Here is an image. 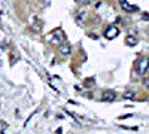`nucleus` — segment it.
Masks as SVG:
<instances>
[{
    "label": "nucleus",
    "instance_id": "1",
    "mask_svg": "<svg viewBox=\"0 0 149 134\" xmlns=\"http://www.w3.org/2000/svg\"><path fill=\"white\" fill-rule=\"evenodd\" d=\"M136 69H137L139 75H145L146 70L149 69V58H146V57L140 58L139 61H137V64H136Z\"/></svg>",
    "mask_w": 149,
    "mask_h": 134
},
{
    "label": "nucleus",
    "instance_id": "7",
    "mask_svg": "<svg viewBox=\"0 0 149 134\" xmlns=\"http://www.w3.org/2000/svg\"><path fill=\"white\" fill-rule=\"evenodd\" d=\"M137 42H139V39H137V37H134V36H128V37L125 39V43H127L128 46H134V45H137Z\"/></svg>",
    "mask_w": 149,
    "mask_h": 134
},
{
    "label": "nucleus",
    "instance_id": "4",
    "mask_svg": "<svg viewBox=\"0 0 149 134\" xmlns=\"http://www.w3.org/2000/svg\"><path fill=\"white\" fill-rule=\"evenodd\" d=\"M102 99H103L104 101H113V100L116 99V94H115L113 91H110V90H106V91H103V94H102Z\"/></svg>",
    "mask_w": 149,
    "mask_h": 134
},
{
    "label": "nucleus",
    "instance_id": "2",
    "mask_svg": "<svg viewBox=\"0 0 149 134\" xmlns=\"http://www.w3.org/2000/svg\"><path fill=\"white\" fill-rule=\"evenodd\" d=\"M118 34H119L118 27H115V26H109V27L106 28V31H104V37L110 40V39H115Z\"/></svg>",
    "mask_w": 149,
    "mask_h": 134
},
{
    "label": "nucleus",
    "instance_id": "6",
    "mask_svg": "<svg viewBox=\"0 0 149 134\" xmlns=\"http://www.w3.org/2000/svg\"><path fill=\"white\" fill-rule=\"evenodd\" d=\"M70 51H72V48H70L69 43H63V45L60 46V52H61V55H69Z\"/></svg>",
    "mask_w": 149,
    "mask_h": 134
},
{
    "label": "nucleus",
    "instance_id": "3",
    "mask_svg": "<svg viewBox=\"0 0 149 134\" xmlns=\"http://www.w3.org/2000/svg\"><path fill=\"white\" fill-rule=\"evenodd\" d=\"M64 39H66V36H64L63 30H61V28H57V30L52 33V39H51V42H52V43H61Z\"/></svg>",
    "mask_w": 149,
    "mask_h": 134
},
{
    "label": "nucleus",
    "instance_id": "5",
    "mask_svg": "<svg viewBox=\"0 0 149 134\" xmlns=\"http://www.w3.org/2000/svg\"><path fill=\"white\" fill-rule=\"evenodd\" d=\"M121 3V8L124 10H127V12H136V10H139L137 6H134V5H130L128 2H119Z\"/></svg>",
    "mask_w": 149,
    "mask_h": 134
},
{
    "label": "nucleus",
    "instance_id": "8",
    "mask_svg": "<svg viewBox=\"0 0 149 134\" xmlns=\"http://www.w3.org/2000/svg\"><path fill=\"white\" fill-rule=\"evenodd\" d=\"M133 97H134L133 91H125V92H124V99H133Z\"/></svg>",
    "mask_w": 149,
    "mask_h": 134
},
{
    "label": "nucleus",
    "instance_id": "9",
    "mask_svg": "<svg viewBox=\"0 0 149 134\" xmlns=\"http://www.w3.org/2000/svg\"><path fill=\"white\" fill-rule=\"evenodd\" d=\"M145 85H146V87L149 88V79H148V81H145Z\"/></svg>",
    "mask_w": 149,
    "mask_h": 134
}]
</instances>
